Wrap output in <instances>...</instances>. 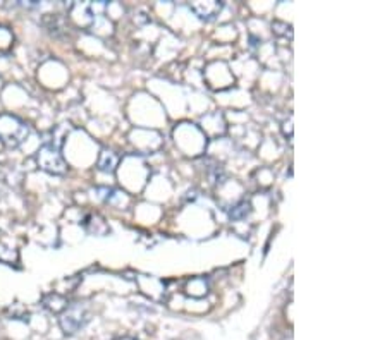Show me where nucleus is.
I'll list each match as a JSON object with an SVG mask.
<instances>
[{"label": "nucleus", "mask_w": 387, "mask_h": 340, "mask_svg": "<svg viewBox=\"0 0 387 340\" xmlns=\"http://www.w3.org/2000/svg\"><path fill=\"white\" fill-rule=\"evenodd\" d=\"M14 36L9 31V28L0 26V53H7L13 49Z\"/></svg>", "instance_id": "nucleus-5"}, {"label": "nucleus", "mask_w": 387, "mask_h": 340, "mask_svg": "<svg viewBox=\"0 0 387 340\" xmlns=\"http://www.w3.org/2000/svg\"><path fill=\"white\" fill-rule=\"evenodd\" d=\"M0 262L7 263V265H13V262L16 263L17 262V251L14 248H10V246L3 244V242H0Z\"/></svg>", "instance_id": "nucleus-6"}, {"label": "nucleus", "mask_w": 387, "mask_h": 340, "mask_svg": "<svg viewBox=\"0 0 387 340\" xmlns=\"http://www.w3.org/2000/svg\"><path fill=\"white\" fill-rule=\"evenodd\" d=\"M36 164L45 172L53 173V176H64L67 172V164L64 162L63 155L53 144H43L36 151Z\"/></svg>", "instance_id": "nucleus-3"}, {"label": "nucleus", "mask_w": 387, "mask_h": 340, "mask_svg": "<svg viewBox=\"0 0 387 340\" xmlns=\"http://www.w3.org/2000/svg\"><path fill=\"white\" fill-rule=\"evenodd\" d=\"M90 320V307L86 303H74V305L66 306V309L60 314V328L66 335L76 334L81 330Z\"/></svg>", "instance_id": "nucleus-2"}, {"label": "nucleus", "mask_w": 387, "mask_h": 340, "mask_svg": "<svg viewBox=\"0 0 387 340\" xmlns=\"http://www.w3.org/2000/svg\"><path fill=\"white\" fill-rule=\"evenodd\" d=\"M249 212H252V208H249L248 201H241V203L233 206V210L229 212V216L233 220H243V219H247V215Z\"/></svg>", "instance_id": "nucleus-7"}, {"label": "nucleus", "mask_w": 387, "mask_h": 340, "mask_svg": "<svg viewBox=\"0 0 387 340\" xmlns=\"http://www.w3.org/2000/svg\"><path fill=\"white\" fill-rule=\"evenodd\" d=\"M30 136V126L13 114H0V141L9 148H17Z\"/></svg>", "instance_id": "nucleus-1"}, {"label": "nucleus", "mask_w": 387, "mask_h": 340, "mask_svg": "<svg viewBox=\"0 0 387 340\" xmlns=\"http://www.w3.org/2000/svg\"><path fill=\"white\" fill-rule=\"evenodd\" d=\"M119 164V157L112 150H102L99 157V169L102 172H114Z\"/></svg>", "instance_id": "nucleus-4"}]
</instances>
